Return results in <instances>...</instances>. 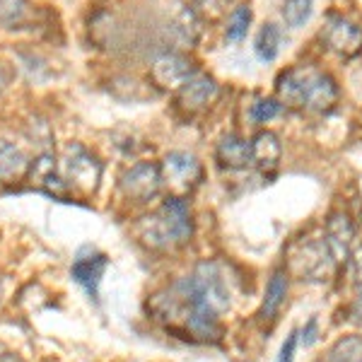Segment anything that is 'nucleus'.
Masks as SVG:
<instances>
[{"label": "nucleus", "instance_id": "obj_15", "mask_svg": "<svg viewBox=\"0 0 362 362\" xmlns=\"http://www.w3.org/2000/svg\"><path fill=\"white\" fill-rule=\"evenodd\" d=\"M29 165L27 155L10 140H0V184H13L27 177Z\"/></svg>", "mask_w": 362, "mask_h": 362}, {"label": "nucleus", "instance_id": "obj_17", "mask_svg": "<svg viewBox=\"0 0 362 362\" xmlns=\"http://www.w3.org/2000/svg\"><path fill=\"white\" fill-rule=\"evenodd\" d=\"M283 49V32H280L278 25L273 22H266L264 27L259 29L254 39V54L261 63H273Z\"/></svg>", "mask_w": 362, "mask_h": 362}, {"label": "nucleus", "instance_id": "obj_2", "mask_svg": "<svg viewBox=\"0 0 362 362\" xmlns=\"http://www.w3.org/2000/svg\"><path fill=\"white\" fill-rule=\"evenodd\" d=\"M138 235L153 249H174L194 237V220L186 198L169 196L153 215L140 220Z\"/></svg>", "mask_w": 362, "mask_h": 362}, {"label": "nucleus", "instance_id": "obj_14", "mask_svg": "<svg viewBox=\"0 0 362 362\" xmlns=\"http://www.w3.org/2000/svg\"><path fill=\"white\" fill-rule=\"evenodd\" d=\"M280 157H283V145H280L276 133L261 131L259 136L251 140V162L261 172H273L278 167Z\"/></svg>", "mask_w": 362, "mask_h": 362}, {"label": "nucleus", "instance_id": "obj_5", "mask_svg": "<svg viewBox=\"0 0 362 362\" xmlns=\"http://www.w3.org/2000/svg\"><path fill=\"white\" fill-rule=\"evenodd\" d=\"M288 256L290 271L300 280H326L336 268V261L331 256L329 247L324 244V239L295 244Z\"/></svg>", "mask_w": 362, "mask_h": 362}, {"label": "nucleus", "instance_id": "obj_27", "mask_svg": "<svg viewBox=\"0 0 362 362\" xmlns=\"http://www.w3.org/2000/svg\"><path fill=\"white\" fill-rule=\"evenodd\" d=\"M0 362H25V360H22V355H17L13 348L0 343Z\"/></svg>", "mask_w": 362, "mask_h": 362}, {"label": "nucleus", "instance_id": "obj_16", "mask_svg": "<svg viewBox=\"0 0 362 362\" xmlns=\"http://www.w3.org/2000/svg\"><path fill=\"white\" fill-rule=\"evenodd\" d=\"M285 295H288V276H285L283 268H278L266 285V295H264V302H261V309H259V319L261 321L276 319L280 307L285 305Z\"/></svg>", "mask_w": 362, "mask_h": 362}, {"label": "nucleus", "instance_id": "obj_8", "mask_svg": "<svg viewBox=\"0 0 362 362\" xmlns=\"http://www.w3.org/2000/svg\"><path fill=\"white\" fill-rule=\"evenodd\" d=\"M194 73L196 70L191 58H186L184 54H174V51L160 54L150 66V80L160 90H179Z\"/></svg>", "mask_w": 362, "mask_h": 362}, {"label": "nucleus", "instance_id": "obj_24", "mask_svg": "<svg viewBox=\"0 0 362 362\" xmlns=\"http://www.w3.org/2000/svg\"><path fill=\"white\" fill-rule=\"evenodd\" d=\"M297 331H293L288 338H285L283 348H280V355H278V362H293L295 360V350H297Z\"/></svg>", "mask_w": 362, "mask_h": 362}, {"label": "nucleus", "instance_id": "obj_18", "mask_svg": "<svg viewBox=\"0 0 362 362\" xmlns=\"http://www.w3.org/2000/svg\"><path fill=\"white\" fill-rule=\"evenodd\" d=\"M251 8L249 5H237L235 10L230 13V20H227V27H225V39L232 44H239L247 39L249 34V27H251Z\"/></svg>", "mask_w": 362, "mask_h": 362}, {"label": "nucleus", "instance_id": "obj_19", "mask_svg": "<svg viewBox=\"0 0 362 362\" xmlns=\"http://www.w3.org/2000/svg\"><path fill=\"white\" fill-rule=\"evenodd\" d=\"M314 13V0H285L283 8H280V15H283V22L290 29H300L309 22V17Z\"/></svg>", "mask_w": 362, "mask_h": 362}, {"label": "nucleus", "instance_id": "obj_11", "mask_svg": "<svg viewBox=\"0 0 362 362\" xmlns=\"http://www.w3.org/2000/svg\"><path fill=\"white\" fill-rule=\"evenodd\" d=\"M107 266H109L107 256L99 254L95 249H87V251H80L78 259L73 261L70 276H73L75 283L83 285L92 297H97L99 283H102V276H104V271H107Z\"/></svg>", "mask_w": 362, "mask_h": 362}, {"label": "nucleus", "instance_id": "obj_22", "mask_svg": "<svg viewBox=\"0 0 362 362\" xmlns=\"http://www.w3.org/2000/svg\"><path fill=\"white\" fill-rule=\"evenodd\" d=\"M283 114V104L278 99H256V104H251V121L254 124H268V121L278 119Z\"/></svg>", "mask_w": 362, "mask_h": 362}, {"label": "nucleus", "instance_id": "obj_26", "mask_svg": "<svg viewBox=\"0 0 362 362\" xmlns=\"http://www.w3.org/2000/svg\"><path fill=\"white\" fill-rule=\"evenodd\" d=\"M348 317L355 326H362V293L353 300V305L348 309Z\"/></svg>", "mask_w": 362, "mask_h": 362}, {"label": "nucleus", "instance_id": "obj_4", "mask_svg": "<svg viewBox=\"0 0 362 362\" xmlns=\"http://www.w3.org/2000/svg\"><path fill=\"white\" fill-rule=\"evenodd\" d=\"M160 172H162V186L172 196L179 198L189 196L203 179V167L198 162V157L184 153V150L169 153L165 157V162L160 165Z\"/></svg>", "mask_w": 362, "mask_h": 362}, {"label": "nucleus", "instance_id": "obj_7", "mask_svg": "<svg viewBox=\"0 0 362 362\" xmlns=\"http://www.w3.org/2000/svg\"><path fill=\"white\" fill-rule=\"evenodd\" d=\"M321 42L341 58H355L362 54V29L346 17L331 15L321 29Z\"/></svg>", "mask_w": 362, "mask_h": 362}, {"label": "nucleus", "instance_id": "obj_1", "mask_svg": "<svg viewBox=\"0 0 362 362\" xmlns=\"http://www.w3.org/2000/svg\"><path fill=\"white\" fill-rule=\"evenodd\" d=\"M338 87L334 78L319 70L293 68L278 78V102L307 114H329L336 107Z\"/></svg>", "mask_w": 362, "mask_h": 362}, {"label": "nucleus", "instance_id": "obj_21", "mask_svg": "<svg viewBox=\"0 0 362 362\" xmlns=\"http://www.w3.org/2000/svg\"><path fill=\"white\" fill-rule=\"evenodd\" d=\"M329 362H362V336H346L329 350Z\"/></svg>", "mask_w": 362, "mask_h": 362}, {"label": "nucleus", "instance_id": "obj_28", "mask_svg": "<svg viewBox=\"0 0 362 362\" xmlns=\"http://www.w3.org/2000/svg\"><path fill=\"white\" fill-rule=\"evenodd\" d=\"M10 83H13V70L5 66V63H0V92H3Z\"/></svg>", "mask_w": 362, "mask_h": 362}, {"label": "nucleus", "instance_id": "obj_25", "mask_svg": "<svg viewBox=\"0 0 362 362\" xmlns=\"http://www.w3.org/2000/svg\"><path fill=\"white\" fill-rule=\"evenodd\" d=\"M302 343H305V348L317 343V319H309L307 326L302 329Z\"/></svg>", "mask_w": 362, "mask_h": 362}, {"label": "nucleus", "instance_id": "obj_29", "mask_svg": "<svg viewBox=\"0 0 362 362\" xmlns=\"http://www.w3.org/2000/svg\"><path fill=\"white\" fill-rule=\"evenodd\" d=\"M0 295H3V288H0Z\"/></svg>", "mask_w": 362, "mask_h": 362}, {"label": "nucleus", "instance_id": "obj_20", "mask_svg": "<svg viewBox=\"0 0 362 362\" xmlns=\"http://www.w3.org/2000/svg\"><path fill=\"white\" fill-rule=\"evenodd\" d=\"M29 17L27 0H0V27L20 29Z\"/></svg>", "mask_w": 362, "mask_h": 362}, {"label": "nucleus", "instance_id": "obj_9", "mask_svg": "<svg viewBox=\"0 0 362 362\" xmlns=\"http://www.w3.org/2000/svg\"><path fill=\"white\" fill-rule=\"evenodd\" d=\"M215 97H218V83L206 73H194L177 90V107L186 116H194L213 104Z\"/></svg>", "mask_w": 362, "mask_h": 362}, {"label": "nucleus", "instance_id": "obj_12", "mask_svg": "<svg viewBox=\"0 0 362 362\" xmlns=\"http://www.w3.org/2000/svg\"><path fill=\"white\" fill-rule=\"evenodd\" d=\"M27 179L32 181V186H37V189H42L51 196L61 198L68 194V186L61 177V167L56 165V157L49 153L39 155L37 160L29 165Z\"/></svg>", "mask_w": 362, "mask_h": 362}, {"label": "nucleus", "instance_id": "obj_3", "mask_svg": "<svg viewBox=\"0 0 362 362\" xmlns=\"http://www.w3.org/2000/svg\"><path fill=\"white\" fill-rule=\"evenodd\" d=\"M104 165L99 162L97 155L85 150L83 145L73 143L66 148L61 160V177L66 181L68 191H78V194H95L99 181H102Z\"/></svg>", "mask_w": 362, "mask_h": 362}, {"label": "nucleus", "instance_id": "obj_10", "mask_svg": "<svg viewBox=\"0 0 362 362\" xmlns=\"http://www.w3.org/2000/svg\"><path fill=\"white\" fill-rule=\"evenodd\" d=\"M353 239H355V227L346 213H334L326 220L324 244L329 247L336 266L350 259V254H353Z\"/></svg>", "mask_w": 362, "mask_h": 362}, {"label": "nucleus", "instance_id": "obj_23", "mask_svg": "<svg viewBox=\"0 0 362 362\" xmlns=\"http://www.w3.org/2000/svg\"><path fill=\"white\" fill-rule=\"evenodd\" d=\"M348 261H350V273H353V283L362 288V244L353 249Z\"/></svg>", "mask_w": 362, "mask_h": 362}, {"label": "nucleus", "instance_id": "obj_13", "mask_svg": "<svg viewBox=\"0 0 362 362\" xmlns=\"http://www.w3.org/2000/svg\"><path fill=\"white\" fill-rule=\"evenodd\" d=\"M215 160L218 165L227 169V172H239V169H247L251 162V143L244 138H239L237 133H227L220 138V143L215 145Z\"/></svg>", "mask_w": 362, "mask_h": 362}, {"label": "nucleus", "instance_id": "obj_6", "mask_svg": "<svg viewBox=\"0 0 362 362\" xmlns=\"http://www.w3.org/2000/svg\"><path fill=\"white\" fill-rule=\"evenodd\" d=\"M119 189L128 201L133 203H150L162 189V172L153 162H138L126 169L119 181Z\"/></svg>", "mask_w": 362, "mask_h": 362}]
</instances>
